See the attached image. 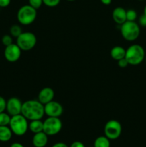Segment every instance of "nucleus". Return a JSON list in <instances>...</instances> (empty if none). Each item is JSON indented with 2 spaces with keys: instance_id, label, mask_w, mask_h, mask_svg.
I'll list each match as a JSON object with an SVG mask.
<instances>
[{
  "instance_id": "f257e3e1",
  "label": "nucleus",
  "mask_w": 146,
  "mask_h": 147,
  "mask_svg": "<svg viewBox=\"0 0 146 147\" xmlns=\"http://www.w3.org/2000/svg\"><path fill=\"white\" fill-rule=\"evenodd\" d=\"M27 120H40L44 113V106L38 100H29L22 103L21 113Z\"/></svg>"
},
{
  "instance_id": "f03ea898",
  "label": "nucleus",
  "mask_w": 146,
  "mask_h": 147,
  "mask_svg": "<svg viewBox=\"0 0 146 147\" xmlns=\"http://www.w3.org/2000/svg\"><path fill=\"white\" fill-rule=\"evenodd\" d=\"M125 57L128 62L129 65H137L145 60V52L144 48L140 45H132L127 47V49H126Z\"/></svg>"
},
{
  "instance_id": "7ed1b4c3",
  "label": "nucleus",
  "mask_w": 146,
  "mask_h": 147,
  "mask_svg": "<svg viewBox=\"0 0 146 147\" xmlns=\"http://www.w3.org/2000/svg\"><path fill=\"white\" fill-rule=\"evenodd\" d=\"M120 32L125 40L133 42L140 36V26L135 21H126L120 25Z\"/></svg>"
},
{
  "instance_id": "20e7f679",
  "label": "nucleus",
  "mask_w": 146,
  "mask_h": 147,
  "mask_svg": "<svg viewBox=\"0 0 146 147\" xmlns=\"http://www.w3.org/2000/svg\"><path fill=\"white\" fill-rule=\"evenodd\" d=\"M9 126L14 134L19 136L25 134L29 129L27 119L22 114L11 116Z\"/></svg>"
},
{
  "instance_id": "39448f33",
  "label": "nucleus",
  "mask_w": 146,
  "mask_h": 147,
  "mask_svg": "<svg viewBox=\"0 0 146 147\" xmlns=\"http://www.w3.org/2000/svg\"><path fill=\"white\" fill-rule=\"evenodd\" d=\"M37 14V9L31 7L29 4H26L19 9L17 20L22 25H29L35 21Z\"/></svg>"
},
{
  "instance_id": "423d86ee",
  "label": "nucleus",
  "mask_w": 146,
  "mask_h": 147,
  "mask_svg": "<svg viewBox=\"0 0 146 147\" xmlns=\"http://www.w3.org/2000/svg\"><path fill=\"white\" fill-rule=\"evenodd\" d=\"M16 44L19 47L21 51H29L35 47L37 44V37L31 32H24L17 37Z\"/></svg>"
},
{
  "instance_id": "0eeeda50",
  "label": "nucleus",
  "mask_w": 146,
  "mask_h": 147,
  "mask_svg": "<svg viewBox=\"0 0 146 147\" xmlns=\"http://www.w3.org/2000/svg\"><path fill=\"white\" fill-rule=\"evenodd\" d=\"M62 122L58 117H48L43 121V131L47 136H54L60 133Z\"/></svg>"
},
{
  "instance_id": "6e6552de",
  "label": "nucleus",
  "mask_w": 146,
  "mask_h": 147,
  "mask_svg": "<svg viewBox=\"0 0 146 147\" xmlns=\"http://www.w3.org/2000/svg\"><path fill=\"white\" fill-rule=\"evenodd\" d=\"M104 136L110 140L118 139L122 133L121 123L117 120H110L106 123L104 128Z\"/></svg>"
},
{
  "instance_id": "1a4fd4ad",
  "label": "nucleus",
  "mask_w": 146,
  "mask_h": 147,
  "mask_svg": "<svg viewBox=\"0 0 146 147\" xmlns=\"http://www.w3.org/2000/svg\"><path fill=\"white\" fill-rule=\"evenodd\" d=\"M21 50L17 44L9 45L5 47L4 52V55L6 60L10 63H15L21 57Z\"/></svg>"
},
{
  "instance_id": "9d476101",
  "label": "nucleus",
  "mask_w": 146,
  "mask_h": 147,
  "mask_svg": "<svg viewBox=\"0 0 146 147\" xmlns=\"http://www.w3.org/2000/svg\"><path fill=\"white\" fill-rule=\"evenodd\" d=\"M44 113L48 117H58L62 115L63 107L61 103L55 100H52L44 105Z\"/></svg>"
},
{
  "instance_id": "9b49d317",
  "label": "nucleus",
  "mask_w": 146,
  "mask_h": 147,
  "mask_svg": "<svg viewBox=\"0 0 146 147\" xmlns=\"http://www.w3.org/2000/svg\"><path fill=\"white\" fill-rule=\"evenodd\" d=\"M22 103L21 100L15 97H12L7 101L6 110L11 116L21 114Z\"/></svg>"
},
{
  "instance_id": "f8f14e48",
  "label": "nucleus",
  "mask_w": 146,
  "mask_h": 147,
  "mask_svg": "<svg viewBox=\"0 0 146 147\" xmlns=\"http://www.w3.org/2000/svg\"><path fill=\"white\" fill-rule=\"evenodd\" d=\"M54 97V91L50 87H45L42 89L38 94V100L43 105L47 104L53 100Z\"/></svg>"
},
{
  "instance_id": "ddd939ff",
  "label": "nucleus",
  "mask_w": 146,
  "mask_h": 147,
  "mask_svg": "<svg viewBox=\"0 0 146 147\" xmlns=\"http://www.w3.org/2000/svg\"><path fill=\"white\" fill-rule=\"evenodd\" d=\"M112 17L116 24L121 25L125 22L127 21L126 18V10L124 8L117 7L114 9L112 13Z\"/></svg>"
},
{
  "instance_id": "4468645a",
  "label": "nucleus",
  "mask_w": 146,
  "mask_h": 147,
  "mask_svg": "<svg viewBox=\"0 0 146 147\" xmlns=\"http://www.w3.org/2000/svg\"><path fill=\"white\" fill-rule=\"evenodd\" d=\"M48 142V136L44 131L34 134L32 144L35 147H44Z\"/></svg>"
},
{
  "instance_id": "2eb2a0df",
  "label": "nucleus",
  "mask_w": 146,
  "mask_h": 147,
  "mask_svg": "<svg viewBox=\"0 0 146 147\" xmlns=\"http://www.w3.org/2000/svg\"><path fill=\"white\" fill-rule=\"evenodd\" d=\"M126 50L121 46H115L110 50V56L115 60H119L124 58L125 56Z\"/></svg>"
},
{
  "instance_id": "dca6fc26",
  "label": "nucleus",
  "mask_w": 146,
  "mask_h": 147,
  "mask_svg": "<svg viewBox=\"0 0 146 147\" xmlns=\"http://www.w3.org/2000/svg\"><path fill=\"white\" fill-rule=\"evenodd\" d=\"M12 131L8 126H0V142H9L12 137Z\"/></svg>"
},
{
  "instance_id": "f3484780",
  "label": "nucleus",
  "mask_w": 146,
  "mask_h": 147,
  "mask_svg": "<svg viewBox=\"0 0 146 147\" xmlns=\"http://www.w3.org/2000/svg\"><path fill=\"white\" fill-rule=\"evenodd\" d=\"M29 129L32 133L37 134L43 131V122L40 120H33L29 124Z\"/></svg>"
},
{
  "instance_id": "a211bd4d",
  "label": "nucleus",
  "mask_w": 146,
  "mask_h": 147,
  "mask_svg": "<svg viewBox=\"0 0 146 147\" xmlns=\"http://www.w3.org/2000/svg\"><path fill=\"white\" fill-rule=\"evenodd\" d=\"M94 147H110V139L105 136H98L94 140Z\"/></svg>"
},
{
  "instance_id": "6ab92c4d",
  "label": "nucleus",
  "mask_w": 146,
  "mask_h": 147,
  "mask_svg": "<svg viewBox=\"0 0 146 147\" xmlns=\"http://www.w3.org/2000/svg\"><path fill=\"white\" fill-rule=\"evenodd\" d=\"M11 116L8 113L1 112L0 113V126H9Z\"/></svg>"
},
{
  "instance_id": "aec40b11",
  "label": "nucleus",
  "mask_w": 146,
  "mask_h": 147,
  "mask_svg": "<svg viewBox=\"0 0 146 147\" xmlns=\"http://www.w3.org/2000/svg\"><path fill=\"white\" fill-rule=\"evenodd\" d=\"M10 34L14 37H18L22 33L21 27L18 24H14L10 27Z\"/></svg>"
},
{
  "instance_id": "412c9836",
  "label": "nucleus",
  "mask_w": 146,
  "mask_h": 147,
  "mask_svg": "<svg viewBox=\"0 0 146 147\" xmlns=\"http://www.w3.org/2000/svg\"><path fill=\"white\" fill-rule=\"evenodd\" d=\"M137 17V14L134 9H128L126 11V18L127 21L134 22Z\"/></svg>"
},
{
  "instance_id": "4be33fe9",
  "label": "nucleus",
  "mask_w": 146,
  "mask_h": 147,
  "mask_svg": "<svg viewBox=\"0 0 146 147\" xmlns=\"http://www.w3.org/2000/svg\"><path fill=\"white\" fill-rule=\"evenodd\" d=\"M1 42H2V44L4 45L5 47L12 44V36L9 35V34H5V35H4L2 37V38H1Z\"/></svg>"
},
{
  "instance_id": "5701e85b",
  "label": "nucleus",
  "mask_w": 146,
  "mask_h": 147,
  "mask_svg": "<svg viewBox=\"0 0 146 147\" xmlns=\"http://www.w3.org/2000/svg\"><path fill=\"white\" fill-rule=\"evenodd\" d=\"M29 4L37 10L43 4V0H29Z\"/></svg>"
},
{
  "instance_id": "b1692460",
  "label": "nucleus",
  "mask_w": 146,
  "mask_h": 147,
  "mask_svg": "<svg viewBox=\"0 0 146 147\" xmlns=\"http://www.w3.org/2000/svg\"><path fill=\"white\" fill-rule=\"evenodd\" d=\"M60 2V0H43V4L49 7H57Z\"/></svg>"
},
{
  "instance_id": "393cba45",
  "label": "nucleus",
  "mask_w": 146,
  "mask_h": 147,
  "mask_svg": "<svg viewBox=\"0 0 146 147\" xmlns=\"http://www.w3.org/2000/svg\"><path fill=\"white\" fill-rule=\"evenodd\" d=\"M117 65H118L119 67H121V68H125V67H127V66L129 65L128 62L127 61V60L125 59V57L117 60Z\"/></svg>"
},
{
  "instance_id": "a878e982",
  "label": "nucleus",
  "mask_w": 146,
  "mask_h": 147,
  "mask_svg": "<svg viewBox=\"0 0 146 147\" xmlns=\"http://www.w3.org/2000/svg\"><path fill=\"white\" fill-rule=\"evenodd\" d=\"M6 105H7V100L2 96H0V113L4 112L6 110Z\"/></svg>"
},
{
  "instance_id": "bb28decb",
  "label": "nucleus",
  "mask_w": 146,
  "mask_h": 147,
  "mask_svg": "<svg viewBox=\"0 0 146 147\" xmlns=\"http://www.w3.org/2000/svg\"><path fill=\"white\" fill-rule=\"evenodd\" d=\"M139 24L143 27H146V15L143 14L139 18Z\"/></svg>"
},
{
  "instance_id": "cd10ccee",
  "label": "nucleus",
  "mask_w": 146,
  "mask_h": 147,
  "mask_svg": "<svg viewBox=\"0 0 146 147\" xmlns=\"http://www.w3.org/2000/svg\"><path fill=\"white\" fill-rule=\"evenodd\" d=\"M11 3V0H0V7H7Z\"/></svg>"
},
{
  "instance_id": "c85d7f7f",
  "label": "nucleus",
  "mask_w": 146,
  "mask_h": 147,
  "mask_svg": "<svg viewBox=\"0 0 146 147\" xmlns=\"http://www.w3.org/2000/svg\"><path fill=\"white\" fill-rule=\"evenodd\" d=\"M70 147H85L84 145V144L81 142H78V141H76V142H74L71 145H70Z\"/></svg>"
},
{
  "instance_id": "c756f323",
  "label": "nucleus",
  "mask_w": 146,
  "mask_h": 147,
  "mask_svg": "<svg viewBox=\"0 0 146 147\" xmlns=\"http://www.w3.org/2000/svg\"><path fill=\"white\" fill-rule=\"evenodd\" d=\"M52 147H68V146L63 142H58V143L54 144Z\"/></svg>"
},
{
  "instance_id": "7c9ffc66",
  "label": "nucleus",
  "mask_w": 146,
  "mask_h": 147,
  "mask_svg": "<svg viewBox=\"0 0 146 147\" xmlns=\"http://www.w3.org/2000/svg\"><path fill=\"white\" fill-rule=\"evenodd\" d=\"M100 1L104 5H110L112 3V0H100Z\"/></svg>"
},
{
  "instance_id": "2f4dec72",
  "label": "nucleus",
  "mask_w": 146,
  "mask_h": 147,
  "mask_svg": "<svg viewBox=\"0 0 146 147\" xmlns=\"http://www.w3.org/2000/svg\"><path fill=\"white\" fill-rule=\"evenodd\" d=\"M10 147H24L21 144L18 143V142H15V143H13L10 146Z\"/></svg>"
},
{
  "instance_id": "473e14b6",
  "label": "nucleus",
  "mask_w": 146,
  "mask_h": 147,
  "mask_svg": "<svg viewBox=\"0 0 146 147\" xmlns=\"http://www.w3.org/2000/svg\"><path fill=\"white\" fill-rule=\"evenodd\" d=\"M143 14H145L146 15V5H145V8H144V13H143Z\"/></svg>"
},
{
  "instance_id": "72a5a7b5",
  "label": "nucleus",
  "mask_w": 146,
  "mask_h": 147,
  "mask_svg": "<svg viewBox=\"0 0 146 147\" xmlns=\"http://www.w3.org/2000/svg\"><path fill=\"white\" fill-rule=\"evenodd\" d=\"M67 1H75V0H67Z\"/></svg>"
},
{
  "instance_id": "f704fd0d",
  "label": "nucleus",
  "mask_w": 146,
  "mask_h": 147,
  "mask_svg": "<svg viewBox=\"0 0 146 147\" xmlns=\"http://www.w3.org/2000/svg\"><path fill=\"white\" fill-rule=\"evenodd\" d=\"M145 63H146V55H145Z\"/></svg>"
},
{
  "instance_id": "c9c22d12",
  "label": "nucleus",
  "mask_w": 146,
  "mask_h": 147,
  "mask_svg": "<svg viewBox=\"0 0 146 147\" xmlns=\"http://www.w3.org/2000/svg\"><path fill=\"white\" fill-rule=\"evenodd\" d=\"M138 1H143V0H138Z\"/></svg>"
},
{
  "instance_id": "e433bc0d",
  "label": "nucleus",
  "mask_w": 146,
  "mask_h": 147,
  "mask_svg": "<svg viewBox=\"0 0 146 147\" xmlns=\"http://www.w3.org/2000/svg\"><path fill=\"white\" fill-rule=\"evenodd\" d=\"M92 147H94V146H92Z\"/></svg>"
}]
</instances>
